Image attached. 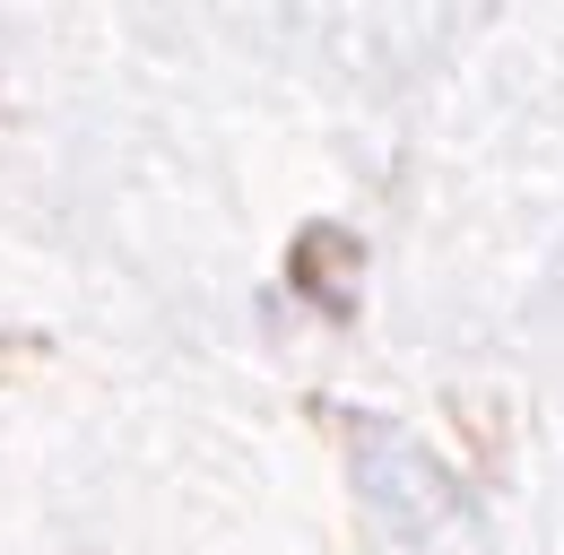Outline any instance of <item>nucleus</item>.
<instances>
[]
</instances>
